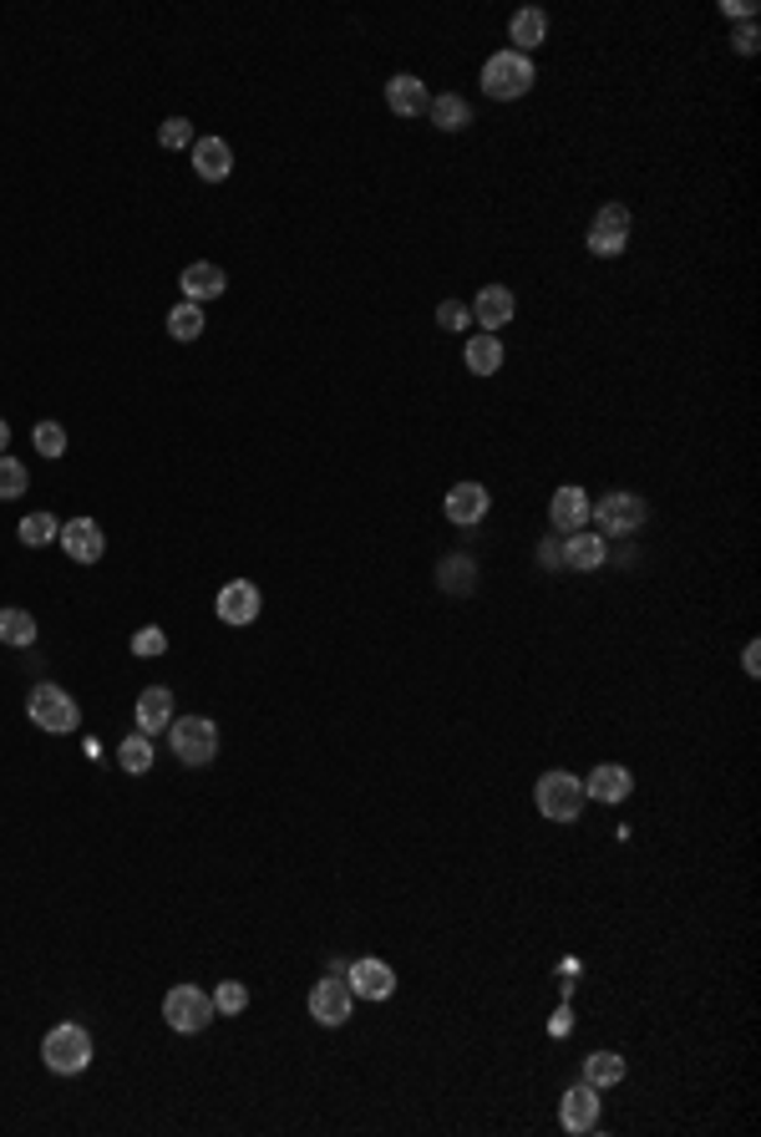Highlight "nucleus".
<instances>
[{"label":"nucleus","instance_id":"obj_1","mask_svg":"<svg viewBox=\"0 0 761 1137\" xmlns=\"http://www.w3.org/2000/svg\"><path fill=\"white\" fill-rule=\"evenodd\" d=\"M41 1057H47V1066L56 1076H81L87 1066H92V1036L77 1026V1021H62V1026L47 1031V1046H41Z\"/></svg>","mask_w":761,"mask_h":1137},{"label":"nucleus","instance_id":"obj_2","mask_svg":"<svg viewBox=\"0 0 761 1137\" xmlns=\"http://www.w3.org/2000/svg\"><path fill=\"white\" fill-rule=\"evenodd\" d=\"M168 747L183 767H208L218 757V727L208 717H178L168 721Z\"/></svg>","mask_w":761,"mask_h":1137},{"label":"nucleus","instance_id":"obj_3","mask_svg":"<svg viewBox=\"0 0 761 1137\" xmlns=\"http://www.w3.org/2000/svg\"><path fill=\"white\" fill-rule=\"evenodd\" d=\"M26 717H31L41 732L66 736V732H77L81 727V706L72 702L62 686H36L31 696H26Z\"/></svg>","mask_w":761,"mask_h":1137},{"label":"nucleus","instance_id":"obj_4","mask_svg":"<svg viewBox=\"0 0 761 1137\" xmlns=\"http://www.w3.org/2000/svg\"><path fill=\"white\" fill-rule=\"evenodd\" d=\"M214 996H203L199 985H173L163 996V1021H168L178 1036H199L208 1021H214Z\"/></svg>","mask_w":761,"mask_h":1137},{"label":"nucleus","instance_id":"obj_5","mask_svg":"<svg viewBox=\"0 0 761 1137\" xmlns=\"http://www.w3.org/2000/svg\"><path fill=\"white\" fill-rule=\"evenodd\" d=\"M533 87V62L529 56H518V51H497V56H487V66H482V92L497 97V102H513V97H523Z\"/></svg>","mask_w":761,"mask_h":1137},{"label":"nucleus","instance_id":"obj_6","mask_svg":"<svg viewBox=\"0 0 761 1137\" xmlns=\"http://www.w3.org/2000/svg\"><path fill=\"white\" fill-rule=\"evenodd\" d=\"M533 803L554 823H574L579 812H584V782L569 778V772H544L538 787H533Z\"/></svg>","mask_w":761,"mask_h":1137},{"label":"nucleus","instance_id":"obj_7","mask_svg":"<svg viewBox=\"0 0 761 1137\" xmlns=\"http://www.w3.org/2000/svg\"><path fill=\"white\" fill-rule=\"evenodd\" d=\"M589 514L599 518V529H609V533H639L645 523H650V508H645V498H635V493H609V498L589 503Z\"/></svg>","mask_w":761,"mask_h":1137},{"label":"nucleus","instance_id":"obj_8","mask_svg":"<svg viewBox=\"0 0 761 1137\" xmlns=\"http://www.w3.org/2000/svg\"><path fill=\"white\" fill-rule=\"evenodd\" d=\"M351 1006H356V996H351L345 975H326V981L310 990V1015L320 1021V1026H330V1031L351 1021Z\"/></svg>","mask_w":761,"mask_h":1137},{"label":"nucleus","instance_id":"obj_9","mask_svg":"<svg viewBox=\"0 0 761 1137\" xmlns=\"http://www.w3.org/2000/svg\"><path fill=\"white\" fill-rule=\"evenodd\" d=\"M624 239H630V209L624 203H605L589 224V250L614 260V254H624Z\"/></svg>","mask_w":761,"mask_h":1137},{"label":"nucleus","instance_id":"obj_10","mask_svg":"<svg viewBox=\"0 0 761 1137\" xmlns=\"http://www.w3.org/2000/svg\"><path fill=\"white\" fill-rule=\"evenodd\" d=\"M345 985H351V996H360V1000H391L396 996V975H391L386 960H356V965H345Z\"/></svg>","mask_w":761,"mask_h":1137},{"label":"nucleus","instance_id":"obj_11","mask_svg":"<svg viewBox=\"0 0 761 1137\" xmlns=\"http://www.w3.org/2000/svg\"><path fill=\"white\" fill-rule=\"evenodd\" d=\"M214 609H218V620L224 624H254L259 620V590H254L249 579H233V584L218 590Z\"/></svg>","mask_w":761,"mask_h":1137},{"label":"nucleus","instance_id":"obj_12","mask_svg":"<svg viewBox=\"0 0 761 1137\" xmlns=\"http://www.w3.org/2000/svg\"><path fill=\"white\" fill-rule=\"evenodd\" d=\"M56 539H62V548L77 564H97L102 554H107V539H102V529H97V518H72V523H62Z\"/></svg>","mask_w":761,"mask_h":1137},{"label":"nucleus","instance_id":"obj_13","mask_svg":"<svg viewBox=\"0 0 761 1137\" xmlns=\"http://www.w3.org/2000/svg\"><path fill=\"white\" fill-rule=\"evenodd\" d=\"M487 488L482 483H457V488H447V503H442V508H447V518L452 523H457V529H472V523H482V518H487Z\"/></svg>","mask_w":761,"mask_h":1137},{"label":"nucleus","instance_id":"obj_14","mask_svg":"<svg viewBox=\"0 0 761 1137\" xmlns=\"http://www.w3.org/2000/svg\"><path fill=\"white\" fill-rule=\"evenodd\" d=\"M559 1122H563V1127H569V1133H589L594 1122H599V1087H589V1082H579V1087H569V1091H563Z\"/></svg>","mask_w":761,"mask_h":1137},{"label":"nucleus","instance_id":"obj_15","mask_svg":"<svg viewBox=\"0 0 761 1137\" xmlns=\"http://www.w3.org/2000/svg\"><path fill=\"white\" fill-rule=\"evenodd\" d=\"M630 787H635V778H630V767H620V762L594 767L589 778H584V797H594V803H624Z\"/></svg>","mask_w":761,"mask_h":1137},{"label":"nucleus","instance_id":"obj_16","mask_svg":"<svg viewBox=\"0 0 761 1137\" xmlns=\"http://www.w3.org/2000/svg\"><path fill=\"white\" fill-rule=\"evenodd\" d=\"M548 518H554V529L559 533H579L584 523H589V493L584 488H559L554 493V503H548Z\"/></svg>","mask_w":761,"mask_h":1137},{"label":"nucleus","instance_id":"obj_17","mask_svg":"<svg viewBox=\"0 0 761 1137\" xmlns=\"http://www.w3.org/2000/svg\"><path fill=\"white\" fill-rule=\"evenodd\" d=\"M513 311H518V300H513V290H508V285H487V290L472 300V320H478V326H487V336H493L497 326H508V320H513Z\"/></svg>","mask_w":761,"mask_h":1137},{"label":"nucleus","instance_id":"obj_18","mask_svg":"<svg viewBox=\"0 0 761 1137\" xmlns=\"http://www.w3.org/2000/svg\"><path fill=\"white\" fill-rule=\"evenodd\" d=\"M233 168V148L224 138H199L193 142V173H199L203 184H224Z\"/></svg>","mask_w":761,"mask_h":1137},{"label":"nucleus","instance_id":"obj_19","mask_svg":"<svg viewBox=\"0 0 761 1137\" xmlns=\"http://www.w3.org/2000/svg\"><path fill=\"white\" fill-rule=\"evenodd\" d=\"M386 108L396 112V117H421V112L432 108V97H427L421 77L402 72V77H391V81H386Z\"/></svg>","mask_w":761,"mask_h":1137},{"label":"nucleus","instance_id":"obj_20","mask_svg":"<svg viewBox=\"0 0 761 1137\" xmlns=\"http://www.w3.org/2000/svg\"><path fill=\"white\" fill-rule=\"evenodd\" d=\"M605 539L599 533H563V569H579V574H589V569H599L605 564Z\"/></svg>","mask_w":761,"mask_h":1137},{"label":"nucleus","instance_id":"obj_21","mask_svg":"<svg viewBox=\"0 0 761 1137\" xmlns=\"http://www.w3.org/2000/svg\"><path fill=\"white\" fill-rule=\"evenodd\" d=\"M173 721V691L168 686H148L138 696V732L153 736V732H168Z\"/></svg>","mask_w":761,"mask_h":1137},{"label":"nucleus","instance_id":"obj_22","mask_svg":"<svg viewBox=\"0 0 761 1137\" xmlns=\"http://www.w3.org/2000/svg\"><path fill=\"white\" fill-rule=\"evenodd\" d=\"M178 285H183V300H188V305H203V300H218V295H224L229 275H224L218 265H188Z\"/></svg>","mask_w":761,"mask_h":1137},{"label":"nucleus","instance_id":"obj_23","mask_svg":"<svg viewBox=\"0 0 761 1137\" xmlns=\"http://www.w3.org/2000/svg\"><path fill=\"white\" fill-rule=\"evenodd\" d=\"M436 584L452 594H472L478 590V564L467 559V554H452V559L436 564Z\"/></svg>","mask_w":761,"mask_h":1137},{"label":"nucleus","instance_id":"obj_24","mask_svg":"<svg viewBox=\"0 0 761 1137\" xmlns=\"http://www.w3.org/2000/svg\"><path fill=\"white\" fill-rule=\"evenodd\" d=\"M467 371H478V376H493L497 366H503V341H497V336H487V330H482V336H472V341H467Z\"/></svg>","mask_w":761,"mask_h":1137},{"label":"nucleus","instance_id":"obj_25","mask_svg":"<svg viewBox=\"0 0 761 1137\" xmlns=\"http://www.w3.org/2000/svg\"><path fill=\"white\" fill-rule=\"evenodd\" d=\"M427 117H432V123L442 127V132H462V127L472 123V108H467V102H462L457 92H447V97H432Z\"/></svg>","mask_w":761,"mask_h":1137},{"label":"nucleus","instance_id":"obj_26","mask_svg":"<svg viewBox=\"0 0 761 1137\" xmlns=\"http://www.w3.org/2000/svg\"><path fill=\"white\" fill-rule=\"evenodd\" d=\"M584 1082L589 1087H620L624 1082V1057H614V1051H594L589 1061H584Z\"/></svg>","mask_w":761,"mask_h":1137},{"label":"nucleus","instance_id":"obj_27","mask_svg":"<svg viewBox=\"0 0 761 1137\" xmlns=\"http://www.w3.org/2000/svg\"><path fill=\"white\" fill-rule=\"evenodd\" d=\"M544 36H548V16H544V11H518V16H513V51H518V56H529Z\"/></svg>","mask_w":761,"mask_h":1137},{"label":"nucleus","instance_id":"obj_28","mask_svg":"<svg viewBox=\"0 0 761 1137\" xmlns=\"http://www.w3.org/2000/svg\"><path fill=\"white\" fill-rule=\"evenodd\" d=\"M117 762H123V772H132V778H142L148 767H153V736H123V747H117Z\"/></svg>","mask_w":761,"mask_h":1137},{"label":"nucleus","instance_id":"obj_29","mask_svg":"<svg viewBox=\"0 0 761 1137\" xmlns=\"http://www.w3.org/2000/svg\"><path fill=\"white\" fill-rule=\"evenodd\" d=\"M0 645H36V620L26 609H0Z\"/></svg>","mask_w":761,"mask_h":1137},{"label":"nucleus","instance_id":"obj_30","mask_svg":"<svg viewBox=\"0 0 761 1137\" xmlns=\"http://www.w3.org/2000/svg\"><path fill=\"white\" fill-rule=\"evenodd\" d=\"M203 326H208V320H203V305H173V315H168V330H173V341H199L203 336Z\"/></svg>","mask_w":761,"mask_h":1137},{"label":"nucleus","instance_id":"obj_31","mask_svg":"<svg viewBox=\"0 0 761 1137\" xmlns=\"http://www.w3.org/2000/svg\"><path fill=\"white\" fill-rule=\"evenodd\" d=\"M56 533H62V523H56L51 514H26V518H21V544H26V548H47Z\"/></svg>","mask_w":761,"mask_h":1137},{"label":"nucleus","instance_id":"obj_32","mask_svg":"<svg viewBox=\"0 0 761 1137\" xmlns=\"http://www.w3.org/2000/svg\"><path fill=\"white\" fill-rule=\"evenodd\" d=\"M26 483H31L26 463H16V457H5V452H0V503L21 498V493H26Z\"/></svg>","mask_w":761,"mask_h":1137},{"label":"nucleus","instance_id":"obj_33","mask_svg":"<svg viewBox=\"0 0 761 1137\" xmlns=\"http://www.w3.org/2000/svg\"><path fill=\"white\" fill-rule=\"evenodd\" d=\"M31 442H36L41 457H62V452H66V427H62V421H36Z\"/></svg>","mask_w":761,"mask_h":1137},{"label":"nucleus","instance_id":"obj_34","mask_svg":"<svg viewBox=\"0 0 761 1137\" xmlns=\"http://www.w3.org/2000/svg\"><path fill=\"white\" fill-rule=\"evenodd\" d=\"M244 1006H249V990H244L239 981H224V985L214 990V1011H218V1015H239Z\"/></svg>","mask_w":761,"mask_h":1137},{"label":"nucleus","instance_id":"obj_35","mask_svg":"<svg viewBox=\"0 0 761 1137\" xmlns=\"http://www.w3.org/2000/svg\"><path fill=\"white\" fill-rule=\"evenodd\" d=\"M157 142L163 148H193V123L188 117H168V123L157 127Z\"/></svg>","mask_w":761,"mask_h":1137},{"label":"nucleus","instance_id":"obj_36","mask_svg":"<svg viewBox=\"0 0 761 1137\" xmlns=\"http://www.w3.org/2000/svg\"><path fill=\"white\" fill-rule=\"evenodd\" d=\"M163 650H168V635H163L157 624H148V630L132 635V655H142V660H153V655H163Z\"/></svg>","mask_w":761,"mask_h":1137},{"label":"nucleus","instance_id":"obj_37","mask_svg":"<svg viewBox=\"0 0 761 1137\" xmlns=\"http://www.w3.org/2000/svg\"><path fill=\"white\" fill-rule=\"evenodd\" d=\"M436 326H442V330H462V326H472V311H467L462 300H442V305H436Z\"/></svg>","mask_w":761,"mask_h":1137},{"label":"nucleus","instance_id":"obj_38","mask_svg":"<svg viewBox=\"0 0 761 1137\" xmlns=\"http://www.w3.org/2000/svg\"><path fill=\"white\" fill-rule=\"evenodd\" d=\"M538 559H544L548 569H563V533H559V539H548V544L538 548Z\"/></svg>","mask_w":761,"mask_h":1137},{"label":"nucleus","instance_id":"obj_39","mask_svg":"<svg viewBox=\"0 0 761 1137\" xmlns=\"http://www.w3.org/2000/svg\"><path fill=\"white\" fill-rule=\"evenodd\" d=\"M741 660H746V675H761V645H757V640L746 645V655H741Z\"/></svg>","mask_w":761,"mask_h":1137},{"label":"nucleus","instance_id":"obj_40","mask_svg":"<svg viewBox=\"0 0 761 1137\" xmlns=\"http://www.w3.org/2000/svg\"><path fill=\"white\" fill-rule=\"evenodd\" d=\"M548 1031H554V1036H569V1031H574V1015H569V1011H559V1015H554V1021H548Z\"/></svg>","mask_w":761,"mask_h":1137},{"label":"nucleus","instance_id":"obj_41","mask_svg":"<svg viewBox=\"0 0 761 1137\" xmlns=\"http://www.w3.org/2000/svg\"><path fill=\"white\" fill-rule=\"evenodd\" d=\"M736 51H741V56H751V51H757V31H751V26L736 36Z\"/></svg>","mask_w":761,"mask_h":1137},{"label":"nucleus","instance_id":"obj_42","mask_svg":"<svg viewBox=\"0 0 761 1137\" xmlns=\"http://www.w3.org/2000/svg\"><path fill=\"white\" fill-rule=\"evenodd\" d=\"M721 11H726V16H757V5H736V0H726Z\"/></svg>","mask_w":761,"mask_h":1137},{"label":"nucleus","instance_id":"obj_43","mask_svg":"<svg viewBox=\"0 0 761 1137\" xmlns=\"http://www.w3.org/2000/svg\"><path fill=\"white\" fill-rule=\"evenodd\" d=\"M5 442H11V427H5V421H0V452H5Z\"/></svg>","mask_w":761,"mask_h":1137}]
</instances>
